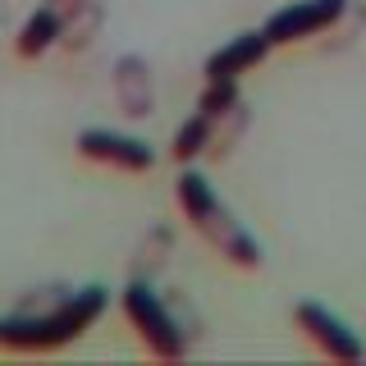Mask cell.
<instances>
[{
	"label": "cell",
	"mask_w": 366,
	"mask_h": 366,
	"mask_svg": "<svg viewBox=\"0 0 366 366\" xmlns=\"http://www.w3.org/2000/svg\"><path fill=\"white\" fill-rule=\"evenodd\" d=\"M110 293L101 284H87V289H69L51 312H14L5 316V330H0V348L9 352H55L64 343H74L83 330H92L106 312Z\"/></svg>",
	"instance_id": "1"
},
{
	"label": "cell",
	"mask_w": 366,
	"mask_h": 366,
	"mask_svg": "<svg viewBox=\"0 0 366 366\" xmlns=\"http://www.w3.org/2000/svg\"><path fill=\"white\" fill-rule=\"evenodd\" d=\"M174 197L183 206V215H188V224L206 238V247H215L229 266H238V270H257L261 266V243L234 220V211L215 197V188L206 183V174L183 169L179 183H174Z\"/></svg>",
	"instance_id": "2"
},
{
	"label": "cell",
	"mask_w": 366,
	"mask_h": 366,
	"mask_svg": "<svg viewBox=\"0 0 366 366\" xmlns=\"http://www.w3.org/2000/svg\"><path fill=\"white\" fill-rule=\"evenodd\" d=\"M124 302V316H129V325L137 330V339L147 343V352L160 362H179L183 352H188V330H183V320L174 316V307L160 302V293L152 289V280H129V289L119 293Z\"/></svg>",
	"instance_id": "3"
},
{
	"label": "cell",
	"mask_w": 366,
	"mask_h": 366,
	"mask_svg": "<svg viewBox=\"0 0 366 366\" xmlns=\"http://www.w3.org/2000/svg\"><path fill=\"white\" fill-rule=\"evenodd\" d=\"M78 156L92 160V165L119 169V174H147L156 165V152L142 137L114 133V129H83L78 133Z\"/></svg>",
	"instance_id": "4"
},
{
	"label": "cell",
	"mask_w": 366,
	"mask_h": 366,
	"mask_svg": "<svg viewBox=\"0 0 366 366\" xmlns=\"http://www.w3.org/2000/svg\"><path fill=\"white\" fill-rule=\"evenodd\" d=\"M343 9H348V0H297L289 9H274L261 32L270 37V46H293L316 32H330L343 19Z\"/></svg>",
	"instance_id": "5"
},
{
	"label": "cell",
	"mask_w": 366,
	"mask_h": 366,
	"mask_svg": "<svg viewBox=\"0 0 366 366\" xmlns=\"http://www.w3.org/2000/svg\"><path fill=\"white\" fill-rule=\"evenodd\" d=\"M293 320H297V330H302V335L312 339L330 362H362L366 357L362 339L352 335V330L343 325L335 312H325L320 302H297L293 307Z\"/></svg>",
	"instance_id": "6"
},
{
	"label": "cell",
	"mask_w": 366,
	"mask_h": 366,
	"mask_svg": "<svg viewBox=\"0 0 366 366\" xmlns=\"http://www.w3.org/2000/svg\"><path fill=\"white\" fill-rule=\"evenodd\" d=\"M270 55V37L266 32H243V37H234L229 46H220V51L206 60V83H238V78L247 74V69H257L261 60Z\"/></svg>",
	"instance_id": "7"
},
{
	"label": "cell",
	"mask_w": 366,
	"mask_h": 366,
	"mask_svg": "<svg viewBox=\"0 0 366 366\" xmlns=\"http://www.w3.org/2000/svg\"><path fill=\"white\" fill-rule=\"evenodd\" d=\"M114 101L129 119H147L156 110V87H152V69L142 55H119L114 60Z\"/></svg>",
	"instance_id": "8"
},
{
	"label": "cell",
	"mask_w": 366,
	"mask_h": 366,
	"mask_svg": "<svg viewBox=\"0 0 366 366\" xmlns=\"http://www.w3.org/2000/svg\"><path fill=\"white\" fill-rule=\"evenodd\" d=\"M60 32H64V14L41 0V5L23 19V28L14 37V55L19 60H37V55H46L51 46H60Z\"/></svg>",
	"instance_id": "9"
},
{
	"label": "cell",
	"mask_w": 366,
	"mask_h": 366,
	"mask_svg": "<svg viewBox=\"0 0 366 366\" xmlns=\"http://www.w3.org/2000/svg\"><path fill=\"white\" fill-rule=\"evenodd\" d=\"M169 247H174V234H169L165 224H156V229H147V238L133 247V261H129V270H133V280H152V274L165 266V257H169Z\"/></svg>",
	"instance_id": "10"
},
{
	"label": "cell",
	"mask_w": 366,
	"mask_h": 366,
	"mask_svg": "<svg viewBox=\"0 0 366 366\" xmlns=\"http://www.w3.org/2000/svg\"><path fill=\"white\" fill-rule=\"evenodd\" d=\"M211 133H215V119L197 110V114H192V119L174 133L169 156H174V160H197V156H206V152H211Z\"/></svg>",
	"instance_id": "11"
},
{
	"label": "cell",
	"mask_w": 366,
	"mask_h": 366,
	"mask_svg": "<svg viewBox=\"0 0 366 366\" xmlns=\"http://www.w3.org/2000/svg\"><path fill=\"white\" fill-rule=\"evenodd\" d=\"M101 19H106V9L97 5V0H83V5L74 9V14L64 19V32H60V46L64 51H83V46L97 37V28H101Z\"/></svg>",
	"instance_id": "12"
},
{
	"label": "cell",
	"mask_w": 366,
	"mask_h": 366,
	"mask_svg": "<svg viewBox=\"0 0 366 366\" xmlns=\"http://www.w3.org/2000/svg\"><path fill=\"white\" fill-rule=\"evenodd\" d=\"M46 5H55V9H60V14L69 19V14H74V9H78V5H83V0H46Z\"/></svg>",
	"instance_id": "13"
},
{
	"label": "cell",
	"mask_w": 366,
	"mask_h": 366,
	"mask_svg": "<svg viewBox=\"0 0 366 366\" xmlns=\"http://www.w3.org/2000/svg\"><path fill=\"white\" fill-rule=\"evenodd\" d=\"M5 14H9V9H5V0H0V23H5Z\"/></svg>",
	"instance_id": "14"
},
{
	"label": "cell",
	"mask_w": 366,
	"mask_h": 366,
	"mask_svg": "<svg viewBox=\"0 0 366 366\" xmlns=\"http://www.w3.org/2000/svg\"><path fill=\"white\" fill-rule=\"evenodd\" d=\"M0 330H5V320H0Z\"/></svg>",
	"instance_id": "15"
}]
</instances>
